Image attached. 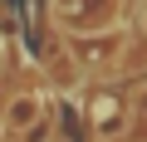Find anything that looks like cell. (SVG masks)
<instances>
[{"label":"cell","instance_id":"cell-3","mask_svg":"<svg viewBox=\"0 0 147 142\" xmlns=\"http://www.w3.org/2000/svg\"><path fill=\"white\" fill-rule=\"evenodd\" d=\"M137 113H142V118H147V88H142V93H137Z\"/></svg>","mask_w":147,"mask_h":142},{"label":"cell","instance_id":"cell-1","mask_svg":"<svg viewBox=\"0 0 147 142\" xmlns=\"http://www.w3.org/2000/svg\"><path fill=\"white\" fill-rule=\"evenodd\" d=\"M39 108H44V103H39L34 93H25V98H15V103H10V113H5V122H10L15 132H25V127H30V122L39 118Z\"/></svg>","mask_w":147,"mask_h":142},{"label":"cell","instance_id":"cell-2","mask_svg":"<svg viewBox=\"0 0 147 142\" xmlns=\"http://www.w3.org/2000/svg\"><path fill=\"white\" fill-rule=\"evenodd\" d=\"M127 118H132L127 108H118V103H103V113H98V122H93V132H98V137H118V132L127 127Z\"/></svg>","mask_w":147,"mask_h":142}]
</instances>
